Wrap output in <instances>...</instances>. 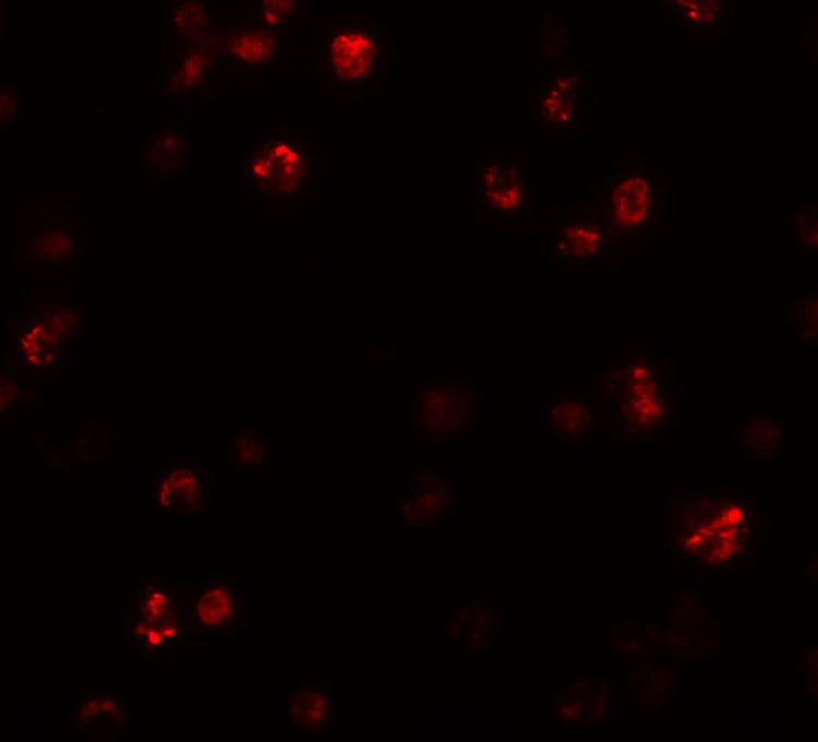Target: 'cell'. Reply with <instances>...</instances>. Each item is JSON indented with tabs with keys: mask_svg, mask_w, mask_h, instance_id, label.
<instances>
[{
	"mask_svg": "<svg viewBox=\"0 0 818 742\" xmlns=\"http://www.w3.org/2000/svg\"><path fill=\"white\" fill-rule=\"evenodd\" d=\"M191 157L189 142L185 134L178 130H165L154 144L147 148V164L153 173L159 177H170L182 169Z\"/></svg>",
	"mask_w": 818,
	"mask_h": 742,
	"instance_id": "cell-13",
	"label": "cell"
},
{
	"mask_svg": "<svg viewBox=\"0 0 818 742\" xmlns=\"http://www.w3.org/2000/svg\"><path fill=\"white\" fill-rule=\"evenodd\" d=\"M130 635L136 648L145 655L157 656L168 650L163 625L142 619L141 615L139 620L132 622Z\"/></svg>",
	"mask_w": 818,
	"mask_h": 742,
	"instance_id": "cell-19",
	"label": "cell"
},
{
	"mask_svg": "<svg viewBox=\"0 0 818 742\" xmlns=\"http://www.w3.org/2000/svg\"><path fill=\"white\" fill-rule=\"evenodd\" d=\"M575 106L570 94L551 86L539 103V117L551 127H567L574 116Z\"/></svg>",
	"mask_w": 818,
	"mask_h": 742,
	"instance_id": "cell-18",
	"label": "cell"
},
{
	"mask_svg": "<svg viewBox=\"0 0 818 742\" xmlns=\"http://www.w3.org/2000/svg\"><path fill=\"white\" fill-rule=\"evenodd\" d=\"M606 395L619 407L622 438L660 441L673 421V396L649 355H630L609 372Z\"/></svg>",
	"mask_w": 818,
	"mask_h": 742,
	"instance_id": "cell-2",
	"label": "cell"
},
{
	"mask_svg": "<svg viewBox=\"0 0 818 742\" xmlns=\"http://www.w3.org/2000/svg\"><path fill=\"white\" fill-rule=\"evenodd\" d=\"M215 55L206 47L189 50L185 57L171 74L169 81V91L181 94L191 91V88L201 85L205 79V73L213 64Z\"/></svg>",
	"mask_w": 818,
	"mask_h": 742,
	"instance_id": "cell-16",
	"label": "cell"
},
{
	"mask_svg": "<svg viewBox=\"0 0 818 742\" xmlns=\"http://www.w3.org/2000/svg\"><path fill=\"white\" fill-rule=\"evenodd\" d=\"M739 448L756 459H769L784 448V433L773 418H751L738 432Z\"/></svg>",
	"mask_w": 818,
	"mask_h": 742,
	"instance_id": "cell-12",
	"label": "cell"
},
{
	"mask_svg": "<svg viewBox=\"0 0 818 742\" xmlns=\"http://www.w3.org/2000/svg\"><path fill=\"white\" fill-rule=\"evenodd\" d=\"M176 492L173 486H171L170 483L169 478L166 477L165 479H161V483H159L156 496L157 506L161 510H165V512H168V510L171 507V504H173Z\"/></svg>",
	"mask_w": 818,
	"mask_h": 742,
	"instance_id": "cell-26",
	"label": "cell"
},
{
	"mask_svg": "<svg viewBox=\"0 0 818 742\" xmlns=\"http://www.w3.org/2000/svg\"><path fill=\"white\" fill-rule=\"evenodd\" d=\"M653 189L643 171L621 175L610 189V229L631 230L649 224Z\"/></svg>",
	"mask_w": 818,
	"mask_h": 742,
	"instance_id": "cell-5",
	"label": "cell"
},
{
	"mask_svg": "<svg viewBox=\"0 0 818 742\" xmlns=\"http://www.w3.org/2000/svg\"><path fill=\"white\" fill-rule=\"evenodd\" d=\"M139 611L142 619L166 625L180 623V598L176 596L175 587L161 579L140 581Z\"/></svg>",
	"mask_w": 818,
	"mask_h": 742,
	"instance_id": "cell-11",
	"label": "cell"
},
{
	"mask_svg": "<svg viewBox=\"0 0 818 742\" xmlns=\"http://www.w3.org/2000/svg\"><path fill=\"white\" fill-rule=\"evenodd\" d=\"M312 164L310 148L300 136H264L248 148L246 178L265 199H289L310 180Z\"/></svg>",
	"mask_w": 818,
	"mask_h": 742,
	"instance_id": "cell-4",
	"label": "cell"
},
{
	"mask_svg": "<svg viewBox=\"0 0 818 742\" xmlns=\"http://www.w3.org/2000/svg\"><path fill=\"white\" fill-rule=\"evenodd\" d=\"M75 252V240L68 230L55 229L35 237L28 243L27 259L41 268H57L68 264Z\"/></svg>",
	"mask_w": 818,
	"mask_h": 742,
	"instance_id": "cell-14",
	"label": "cell"
},
{
	"mask_svg": "<svg viewBox=\"0 0 818 742\" xmlns=\"http://www.w3.org/2000/svg\"><path fill=\"white\" fill-rule=\"evenodd\" d=\"M480 192L492 211L506 215L518 212L525 203V182L518 164L496 161L485 164L480 177Z\"/></svg>",
	"mask_w": 818,
	"mask_h": 742,
	"instance_id": "cell-7",
	"label": "cell"
},
{
	"mask_svg": "<svg viewBox=\"0 0 818 742\" xmlns=\"http://www.w3.org/2000/svg\"><path fill=\"white\" fill-rule=\"evenodd\" d=\"M549 427L562 443H582L594 429V411L584 397H565L545 409Z\"/></svg>",
	"mask_w": 818,
	"mask_h": 742,
	"instance_id": "cell-9",
	"label": "cell"
},
{
	"mask_svg": "<svg viewBox=\"0 0 818 742\" xmlns=\"http://www.w3.org/2000/svg\"><path fill=\"white\" fill-rule=\"evenodd\" d=\"M322 44L320 63L330 85L356 88L377 83L387 49L375 22L324 21Z\"/></svg>",
	"mask_w": 818,
	"mask_h": 742,
	"instance_id": "cell-3",
	"label": "cell"
},
{
	"mask_svg": "<svg viewBox=\"0 0 818 742\" xmlns=\"http://www.w3.org/2000/svg\"><path fill=\"white\" fill-rule=\"evenodd\" d=\"M290 716L302 727L317 728L327 723L329 717V702L323 692L316 689L302 691L290 706Z\"/></svg>",
	"mask_w": 818,
	"mask_h": 742,
	"instance_id": "cell-17",
	"label": "cell"
},
{
	"mask_svg": "<svg viewBox=\"0 0 818 742\" xmlns=\"http://www.w3.org/2000/svg\"><path fill=\"white\" fill-rule=\"evenodd\" d=\"M0 115H2V123H10L14 120L17 109H20V94L14 91L2 92V99H0Z\"/></svg>",
	"mask_w": 818,
	"mask_h": 742,
	"instance_id": "cell-25",
	"label": "cell"
},
{
	"mask_svg": "<svg viewBox=\"0 0 818 742\" xmlns=\"http://www.w3.org/2000/svg\"><path fill=\"white\" fill-rule=\"evenodd\" d=\"M261 4L264 5L260 14L261 22H263L264 27L272 29V32L292 14L294 5L292 2H264Z\"/></svg>",
	"mask_w": 818,
	"mask_h": 742,
	"instance_id": "cell-24",
	"label": "cell"
},
{
	"mask_svg": "<svg viewBox=\"0 0 818 742\" xmlns=\"http://www.w3.org/2000/svg\"><path fill=\"white\" fill-rule=\"evenodd\" d=\"M818 299L810 295L797 308L798 340L804 346L816 347L818 340Z\"/></svg>",
	"mask_w": 818,
	"mask_h": 742,
	"instance_id": "cell-23",
	"label": "cell"
},
{
	"mask_svg": "<svg viewBox=\"0 0 818 742\" xmlns=\"http://www.w3.org/2000/svg\"><path fill=\"white\" fill-rule=\"evenodd\" d=\"M236 593L221 577L207 582L194 593L193 629L224 633L234 622Z\"/></svg>",
	"mask_w": 818,
	"mask_h": 742,
	"instance_id": "cell-8",
	"label": "cell"
},
{
	"mask_svg": "<svg viewBox=\"0 0 818 742\" xmlns=\"http://www.w3.org/2000/svg\"><path fill=\"white\" fill-rule=\"evenodd\" d=\"M603 247L602 230L591 224H568L562 227L556 239L561 256L589 259L597 256Z\"/></svg>",
	"mask_w": 818,
	"mask_h": 742,
	"instance_id": "cell-15",
	"label": "cell"
},
{
	"mask_svg": "<svg viewBox=\"0 0 818 742\" xmlns=\"http://www.w3.org/2000/svg\"><path fill=\"white\" fill-rule=\"evenodd\" d=\"M675 540L685 553L708 566L729 565L744 553L751 504L734 492H707L684 504Z\"/></svg>",
	"mask_w": 818,
	"mask_h": 742,
	"instance_id": "cell-1",
	"label": "cell"
},
{
	"mask_svg": "<svg viewBox=\"0 0 818 742\" xmlns=\"http://www.w3.org/2000/svg\"><path fill=\"white\" fill-rule=\"evenodd\" d=\"M206 10L200 2H182L175 5L171 11V26L178 34L192 35L204 27Z\"/></svg>",
	"mask_w": 818,
	"mask_h": 742,
	"instance_id": "cell-20",
	"label": "cell"
},
{
	"mask_svg": "<svg viewBox=\"0 0 818 742\" xmlns=\"http://www.w3.org/2000/svg\"><path fill=\"white\" fill-rule=\"evenodd\" d=\"M817 206H804L793 218V235L803 251H815L818 243Z\"/></svg>",
	"mask_w": 818,
	"mask_h": 742,
	"instance_id": "cell-21",
	"label": "cell"
},
{
	"mask_svg": "<svg viewBox=\"0 0 818 742\" xmlns=\"http://www.w3.org/2000/svg\"><path fill=\"white\" fill-rule=\"evenodd\" d=\"M472 412V402L464 391L434 387L420 397L417 419L426 431L444 432L465 423Z\"/></svg>",
	"mask_w": 818,
	"mask_h": 742,
	"instance_id": "cell-6",
	"label": "cell"
},
{
	"mask_svg": "<svg viewBox=\"0 0 818 742\" xmlns=\"http://www.w3.org/2000/svg\"><path fill=\"white\" fill-rule=\"evenodd\" d=\"M277 38L266 27L241 29L224 40V51L237 63L260 67L269 63L276 55Z\"/></svg>",
	"mask_w": 818,
	"mask_h": 742,
	"instance_id": "cell-10",
	"label": "cell"
},
{
	"mask_svg": "<svg viewBox=\"0 0 818 742\" xmlns=\"http://www.w3.org/2000/svg\"><path fill=\"white\" fill-rule=\"evenodd\" d=\"M266 441L260 433L244 431L233 439V455L241 465H256L265 458Z\"/></svg>",
	"mask_w": 818,
	"mask_h": 742,
	"instance_id": "cell-22",
	"label": "cell"
}]
</instances>
